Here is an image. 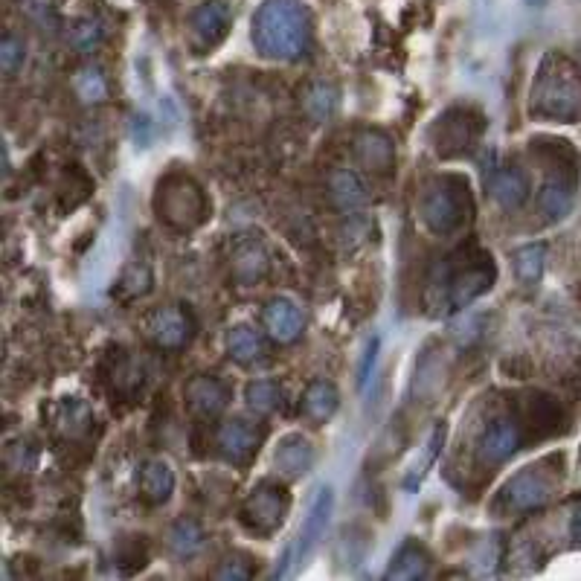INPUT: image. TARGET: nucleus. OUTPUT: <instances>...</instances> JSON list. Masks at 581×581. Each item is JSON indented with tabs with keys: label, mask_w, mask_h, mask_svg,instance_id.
<instances>
[{
	"label": "nucleus",
	"mask_w": 581,
	"mask_h": 581,
	"mask_svg": "<svg viewBox=\"0 0 581 581\" xmlns=\"http://www.w3.org/2000/svg\"><path fill=\"white\" fill-rule=\"evenodd\" d=\"M497 279V268L489 250L462 247L445 256L428 282V311L433 317H445L451 311L471 306L480 300Z\"/></svg>",
	"instance_id": "1"
},
{
	"label": "nucleus",
	"mask_w": 581,
	"mask_h": 581,
	"mask_svg": "<svg viewBox=\"0 0 581 581\" xmlns=\"http://www.w3.org/2000/svg\"><path fill=\"white\" fill-rule=\"evenodd\" d=\"M253 47L262 59L294 62L308 50L311 15L303 0H265L250 24Z\"/></svg>",
	"instance_id": "2"
},
{
	"label": "nucleus",
	"mask_w": 581,
	"mask_h": 581,
	"mask_svg": "<svg viewBox=\"0 0 581 581\" xmlns=\"http://www.w3.org/2000/svg\"><path fill=\"white\" fill-rule=\"evenodd\" d=\"M529 117L538 123H579L581 70L573 62L555 53L544 56L529 91Z\"/></svg>",
	"instance_id": "3"
},
{
	"label": "nucleus",
	"mask_w": 581,
	"mask_h": 581,
	"mask_svg": "<svg viewBox=\"0 0 581 581\" xmlns=\"http://www.w3.org/2000/svg\"><path fill=\"white\" fill-rule=\"evenodd\" d=\"M419 215L430 233L436 236H454L471 218V198L465 181L459 178H439L425 189L419 201Z\"/></svg>",
	"instance_id": "4"
},
{
	"label": "nucleus",
	"mask_w": 581,
	"mask_h": 581,
	"mask_svg": "<svg viewBox=\"0 0 581 581\" xmlns=\"http://www.w3.org/2000/svg\"><path fill=\"white\" fill-rule=\"evenodd\" d=\"M154 207L157 215L178 227V230H192L207 218V198L201 192V186L189 181L186 175H169L157 184V195H154Z\"/></svg>",
	"instance_id": "5"
},
{
	"label": "nucleus",
	"mask_w": 581,
	"mask_h": 581,
	"mask_svg": "<svg viewBox=\"0 0 581 581\" xmlns=\"http://www.w3.org/2000/svg\"><path fill=\"white\" fill-rule=\"evenodd\" d=\"M544 465H547V459L535 462V465H526V468H520L518 474H512L497 494V506L503 512H518V515L547 506V500L555 491V480H552L550 471Z\"/></svg>",
	"instance_id": "6"
},
{
	"label": "nucleus",
	"mask_w": 581,
	"mask_h": 581,
	"mask_svg": "<svg viewBox=\"0 0 581 581\" xmlns=\"http://www.w3.org/2000/svg\"><path fill=\"white\" fill-rule=\"evenodd\" d=\"M332 512H335V491H332V486H323V489H317L311 506H308V515L303 520L300 535L294 538V544L282 555V564L276 567L274 573L276 579H285L291 573V567H303V561L320 544V538H323V532H326V526L332 520Z\"/></svg>",
	"instance_id": "7"
},
{
	"label": "nucleus",
	"mask_w": 581,
	"mask_h": 581,
	"mask_svg": "<svg viewBox=\"0 0 581 581\" xmlns=\"http://www.w3.org/2000/svg\"><path fill=\"white\" fill-rule=\"evenodd\" d=\"M520 419H523V407H518L515 413H500L489 419L477 436V459L486 465H503L515 457L523 448V436H526Z\"/></svg>",
	"instance_id": "8"
},
{
	"label": "nucleus",
	"mask_w": 581,
	"mask_h": 581,
	"mask_svg": "<svg viewBox=\"0 0 581 581\" xmlns=\"http://www.w3.org/2000/svg\"><path fill=\"white\" fill-rule=\"evenodd\" d=\"M288 509H291L288 491L271 483V480H265V483H259L256 489L247 494L245 506H242V520H245L247 529H253L256 535L268 538L285 523Z\"/></svg>",
	"instance_id": "9"
},
{
	"label": "nucleus",
	"mask_w": 581,
	"mask_h": 581,
	"mask_svg": "<svg viewBox=\"0 0 581 581\" xmlns=\"http://www.w3.org/2000/svg\"><path fill=\"white\" fill-rule=\"evenodd\" d=\"M436 131V152L462 154L480 137V117H471L468 108H451L433 125Z\"/></svg>",
	"instance_id": "10"
},
{
	"label": "nucleus",
	"mask_w": 581,
	"mask_h": 581,
	"mask_svg": "<svg viewBox=\"0 0 581 581\" xmlns=\"http://www.w3.org/2000/svg\"><path fill=\"white\" fill-rule=\"evenodd\" d=\"M230 21H233V15H230V6L227 3H221V0L201 3L192 12V18H189V35H192L195 50L204 53V50L218 47L224 41L227 30H230Z\"/></svg>",
	"instance_id": "11"
},
{
	"label": "nucleus",
	"mask_w": 581,
	"mask_h": 581,
	"mask_svg": "<svg viewBox=\"0 0 581 581\" xmlns=\"http://www.w3.org/2000/svg\"><path fill=\"white\" fill-rule=\"evenodd\" d=\"M146 335L152 337V343L160 349H181L192 337V320L184 308H157L146 320Z\"/></svg>",
	"instance_id": "12"
},
{
	"label": "nucleus",
	"mask_w": 581,
	"mask_h": 581,
	"mask_svg": "<svg viewBox=\"0 0 581 581\" xmlns=\"http://www.w3.org/2000/svg\"><path fill=\"white\" fill-rule=\"evenodd\" d=\"M262 439H265V430L259 428V425H250L245 419H233V422H224L218 428V448H221V454L230 462H239V465L259 451Z\"/></svg>",
	"instance_id": "13"
},
{
	"label": "nucleus",
	"mask_w": 581,
	"mask_h": 581,
	"mask_svg": "<svg viewBox=\"0 0 581 581\" xmlns=\"http://www.w3.org/2000/svg\"><path fill=\"white\" fill-rule=\"evenodd\" d=\"M486 189L503 210H518L529 198V178L515 166H491L486 172Z\"/></svg>",
	"instance_id": "14"
},
{
	"label": "nucleus",
	"mask_w": 581,
	"mask_h": 581,
	"mask_svg": "<svg viewBox=\"0 0 581 581\" xmlns=\"http://www.w3.org/2000/svg\"><path fill=\"white\" fill-rule=\"evenodd\" d=\"M262 323L276 343H294L306 332V314L291 300H271L262 311Z\"/></svg>",
	"instance_id": "15"
},
{
	"label": "nucleus",
	"mask_w": 581,
	"mask_h": 581,
	"mask_svg": "<svg viewBox=\"0 0 581 581\" xmlns=\"http://www.w3.org/2000/svg\"><path fill=\"white\" fill-rule=\"evenodd\" d=\"M314 445L308 442L303 433H288L279 439L274 451V465L279 468L282 477H303L314 465Z\"/></svg>",
	"instance_id": "16"
},
{
	"label": "nucleus",
	"mask_w": 581,
	"mask_h": 581,
	"mask_svg": "<svg viewBox=\"0 0 581 581\" xmlns=\"http://www.w3.org/2000/svg\"><path fill=\"white\" fill-rule=\"evenodd\" d=\"M186 401L198 416H218L227 401H230V390L224 381H218L213 375H195L186 381Z\"/></svg>",
	"instance_id": "17"
},
{
	"label": "nucleus",
	"mask_w": 581,
	"mask_h": 581,
	"mask_svg": "<svg viewBox=\"0 0 581 581\" xmlns=\"http://www.w3.org/2000/svg\"><path fill=\"white\" fill-rule=\"evenodd\" d=\"M175 491V471L169 462L163 459H149L143 468H140V494L149 506H163L169 503Z\"/></svg>",
	"instance_id": "18"
},
{
	"label": "nucleus",
	"mask_w": 581,
	"mask_h": 581,
	"mask_svg": "<svg viewBox=\"0 0 581 581\" xmlns=\"http://www.w3.org/2000/svg\"><path fill=\"white\" fill-rule=\"evenodd\" d=\"M430 576V555L425 552L422 544L416 541H407L401 550L396 552V558L390 561L384 579L390 581H416V579H428Z\"/></svg>",
	"instance_id": "19"
},
{
	"label": "nucleus",
	"mask_w": 581,
	"mask_h": 581,
	"mask_svg": "<svg viewBox=\"0 0 581 581\" xmlns=\"http://www.w3.org/2000/svg\"><path fill=\"white\" fill-rule=\"evenodd\" d=\"M355 152H358V160L372 172H390L396 163V146L381 131H364L355 143Z\"/></svg>",
	"instance_id": "20"
},
{
	"label": "nucleus",
	"mask_w": 581,
	"mask_h": 581,
	"mask_svg": "<svg viewBox=\"0 0 581 581\" xmlns=\"http://www.w3.org/2000/svg\"><path fill=\"white\" fill-rule=\"evenodd\" d=\"M573 204H576L573 181H567V178H561V175L550 178V181L544 184V189L538 192V210L547 215L550 221L567 218L570 210H573Z\"/></svg>",
	"instance_id": "21"
},
{
	"label": "nucleus",
	"mask_w": 581,
	"mask_h": 581,
	"mask_svg": "<svg viewBox=\"0 0 581 581\" xmlns=\"http://www.w3.org/2000/svg\"><path fill=\"white\" fill-rule=\"evenodd\" d=\"M329 195L340 210H361L369 201L367 184L361 181V175L349 172V169H337L329 178Z\"/></svg>",
	"instance_id": "22"
},
{
	"label": "nucleus",
	"mask_w": 581,
	"mask_h": 581,
	"mask_svg": "<svg viewBox=\"0 0 581 581\" xmlns=\"http://www.w3.org/2000/svg\"><path fill=\"white\" fill-rule=\"evenodd\" d=\"M512 268H515L518 282L538 285L541 276H544V268H547V245L544 242H532V245H523L520 250H515Z\"/></svg>",
	"instance_id": "23"
},
{
	"label": "nucleus",
	"mask_w": 581,
	"mask_h": 581,
	"mask_svg": "<svg viewBox=\"0 0 581 581\" xmlns=\"http://www.w3.org/2000/svg\"><path fill=\"white\" fill-rule=\"evenodd\" d=\"M337 404H340V393H337L335 384H329V381H311L308 384L306 396H303V410H306L314 422L332 419Z\"/></svg>",
	"instance_id": "24"
},
{
	"label": "nucleus",
	"mask_w": 581,
	"mask_h": 581,
	"mask_svg": "<svg viewBox=\"0 0 581 581\" xmlns=\"http://www.w3.org/2000/svg\"><path fill=\"white\" fill-rule=\"evenodd\" d=\"M227 352L239 364H253V361L262 358V337H259V332L253 326L239 323V326H233L227 332Z\"/></svg>",
	"instance_id": "25"
},
{
	"label": "nucleus",
	"mask_w": 581,
	"mask_h": 581,
	"mask_svg": "<svg viewBox=\"0 0 581 581\" xmlns=\"http://www.w3.org/2000/svg\"><path fill=\"white\" fill-rule=\"evenodd\" d=\"M445 436H448V425H436L433 433H430L428 445H425V454L419 462H413V468H410V474L404 477V489L413 491L419 489V483L425 480V474L430 471V465L436 462V457L442 454V445H445Z\"/></svg>",
	"instance_id": "26"
},
{
	"label": "nucleus",
	"mask_w": 581,
	"mask_h": 581,
	"mask_svg": "<svg viewBox=\"0 0 581 581\" xmlns=\"http://www.w3.org/2000/svg\"><path fill=\"white\" fill-rule=\"evenodd\" d=\"M204 544V529L201 523L192 518H178L169 529V547L178 552V555H189V552L201 550Z\"/></svg>",
	"instance_id": "27"
},
{
	"label": "nucleus",
	"mask_w": 581,
	"mask_h": 581,
	"mask_svg": "<svg viewBox=\"0 0 581 581\" xmlns=\"http://www.w3.org/2000/svg\"><path fill=\"white\" fill-rule=\"evenodd\" d=\"M306 111L314 117V120H320V123H326L332 114L337 111V91L332 85H326V82H314L306 93Z\"/></svg>",
	"instance_id": "28"
},
{
	"label": "nucleus",
	"mask_w": 581,
	"mask_h": 581,
	"mask_svg": "<svg viewBox=\"0 0 581 581\" xmlns=\"http://www.w3.org/2000/svg\"><path fill=\"white\" fill-rule=\"evenodd\" d=\"M247 407L253 410V413H262V416H268V413H274L276 407H279V401H282V390L276 387L274 381H253L250 387H247Z\"/></svg>",
	"instance_id": "29"
},
{
	"label": "nucleus",
	"mask_w": 581,
	"mask_h": 581,
	"mask_svg": "<svg viewBox=\"0 0 581 581\" xmlns=\"http://www.w3.org/2000/svg\"><path fill=\"white\" fill-rule=\"evenodd\" d=\"M105 38V30L99 21H91V18H82L70 27V44L79 50V53H93Z\"/></svg>",
	"instance_id": "30"
},
{
	"label": "nucleus",
	"mask_w": 581,
	"mask_h": 581,
	"mask_svg": "<svg viewBox=\"0 0 581 581\" xmlns=\"http://www.w3.org/2000/svg\"><path fill=\"white\" fill-rule=\"evenodd\" d=\"M73 88H76V93H79L85 102H99V99H105V93H108L105 76H102L99 70H79V76L73 79Z\"/></svg>",
	"instance_id": "31"
},
{
	"label": "nucleus",
	"mask_w": 581,
	"mask_h": 581,
	"mask_svg": "<svg viewBox=\"0 0 581 581\" xmlns=\"http://www.w3.org/2000/svg\"><path fill=\"white\" fill-rule=\"evenodd\" d=\"M0 64H3L6 76H15L21 70V64H24V41L21 38H15L9 32L3 35V41H0Z\"/></svg>",
	"instance_id": "32"
},
{
	"label": "nucleus",
	"mask_w": 581,
	"mask_h": 581,
	"mask_svg": "<svg viewBox=\"0 0 581 581\" xmlns=\"http://www.w3.org/2000/svg\"><path fill=\"white\" fill-rule=\"evenodd\" d=\"M233 271L236 276L250 285V282H256L262 271H265V259H262V253L259 250H253V247H245L242 253H239V259H236V265H233Z\"/></svg>",
	"instance_id": "33"
},
{
	"label": "nucleus",
	"mask_w": 581,
	"mask_h": 581,
	"mask_svg": "<svg viewBox=\"0 0 581 581\" xmlns=\"http://www.w3.org/2000/svg\"><path fill=\"white\" fill-rule=\"evenodd\" d=\"M378 352H381V340L372 337L367 343V349H364V355H361V364H358V390H367L369 378H372L375 364H378Z\"/></svg>",
	"instance_id": "34"
},
{
	"label": "nucleus",
	"mask_w": 581,
	"mask_h": 581,
	"mask_svg": "<svg viewBox=\"0 0 581 581\" xmlns=\"http://www.w3.org/2000/svg\"><path fill=\"white\" fill-rule=\"evenodd\" d=\"M242 564H245V561H239V558H227V561H224V567H221L215 576H218V579H230V581L250 579V576H253V570H250V567H242Z\"/></svg>",
	"instance_id": "35"
},
{
	"label": "nucleus",
	"mask_w": 581,
	"mask_h": 581,
	"mask_svg": "<svg viewBox=\"0 0 581 581\" xmlns=\"http://www.w3.org/2000/svg\"><path fill=\"white\" fill-rule=\"evenodd\" d=\"M570 538H573V544H576V547H581V503L576 506L573 518H570Z\"/></svg>",
	"instance_id": "36"
},
{
	"label": "nucleus",
	"mask_w": 581,
	"mask_h": 581,
	"mask_svg": "<svg viewBox=\"0 0 581 581\" xmlns=\"http://www.w3.org/2000/svg\"><path fill=\"white\" fill-rule=\"evenodd\" d=\"M523 3H529V6H544L547 0H523Z\"/></svg>",
	"instance_id": "37"
}]
</instances>
